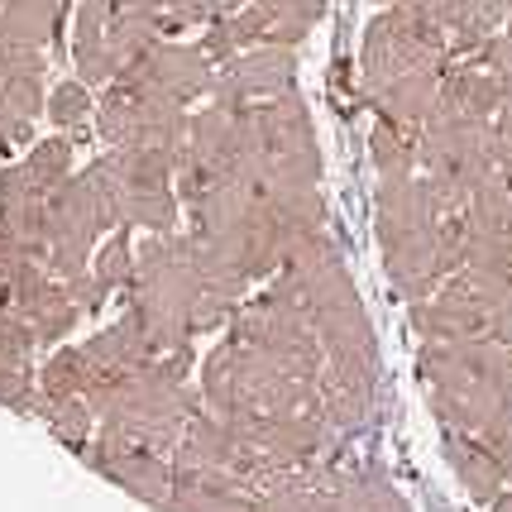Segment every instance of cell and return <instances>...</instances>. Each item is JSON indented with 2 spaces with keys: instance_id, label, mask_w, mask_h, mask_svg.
Masks as SVG:
<instances>
[{
  "instance_id": "6",
  "label": "cell",
  "mask_w": 512,
  "mask_h": 512,
  "mask_svg": "<svg viewBox=\"0 0 512 512\" xmlns=\"http://www.w3.org/2000/svg\"><path fill=\"white\" fill-rule=\"evenodd\" d=\"M446 460H450V469H455V479H460V484H465L479 503H489V498H498V493H503L508 469H503V460H498L484 441L474 446L469 436L450 431V436H446Z\"/></svg>"
},
{
  "instance_id": "3",
  "label": "cell",
  "mask_w": 512,
  "mask_h": 512,
  "mask_svg": "<svg viewBox=\"0 0 512 512\" xmlns=\"http://www.w3.org/2000/svg\"><path fill=\"white\" fill-rule=\"evenodd\" d=\"M369 101L383 111V120H393V125H426L436 106H441V72L436 67H426V72H402L393 82H379V87H369Z\"/></svg>"
},
{
  "instance_id": "7",
  "label": "cell",
  "mask_w": 512,
  "mask_h": 512,
  "mask_svg": "<svg viewBox=\"0 0 512 512\" xmlns=\"http://www.w3.org/2000/svg\"><path fill=\"white\" fill-rule=\"evenodd\" d=\"M106 469H111L120 484H130V493H139V498H149V503H168V493H173V479H168V469H163V460H154L149 450H130L120 446L115 450V460H106Z\"/></svg>"
},
{
  "instance_id": "12",
  "label": "cell",
  "mask_w": 512,
  "mask_h": 512,
  "mask_svg": "<svg viewBox=\"0 0 512 512\" xmlns=\"http://www.w3.org/2000/svg\"><path fill=\"white\" fill-rule=\"evenodd\" d=\"M493 512H512V493H503V498L493 503Z\"/></svg>"
},
{
  "instance_id": "5",
  "label": "cell",
  "mask_w": 512,
  "mask_h": 512,
  "mask_svg": "<svg viewBox=\"0 0 512 512\" xmlns=\"http://www.w3.org/2000/svg\"><path fill=\"white\" fill-rule=\"evenodd\" d=\"M412 321H417V331L426 340H474V335L489 331V312H479L465 292H455V288H446L441 297H431V302H417Z\"/></svg>"
},
{
  "instance_id": "10",
  "label": "cell",
  "mask_w": 512,
  "mask_h": 512,
  "mask_svg": "<svg viewBox=\"0 0 512 512\" xmlns=\"http://www.w3.org/2000/svg\"><path fill=\"white\" fill-rule=\"evenodd\" d=\"M67 168V144H44L39 154H34V173L39 178H58Z\"/></svg>"
},
{
  "instance_id": "4",
  "label": "cell",
  "mask_w": 512,
  "mask_h": 512,
  "mask_svg": "<svg viewBox=\"0 0 512 512\" xmlns=\"http://www.w3.org/2000/svg\"><path fill=\"white\" fill-rule=\"evenodd\" d=\"M503 96H508V82H503L489 63L484 67H446V77H441V106H436V111L489 120V115L503 106Z\"/></svg>"
},
{
  "instance_id": "9",
  "label": "cell",
  "mask_w": 512,
  "mask_h": 512,
  "mask_svg": "<svg viewBox=\"0 0 512 512\" xmlns=\"http://www.w3.org/2000/svg\"><path fill=\"white\" fill-rule=\"evenodd\" d=\"M87 111H91L87 87L67 82V87L53 91V120H58V125H77V120H87Z\"/></svg>"
},
{
  "instance_id": "11",
  "label": "cell",
  "mask_w": 512,
  "mask_h": 512,
  "mask_svg": "<svg viewBox=\"0 0 512 512\" xmlns=\"http://www.w3.org/2000/svg\"><path fill=\"white\" fill-rule=\"evenodd\" d=\"M101 273H106V283H120V278L130 273V268H125V240H115V245L106 249V268H101Z\"/></svg>"
},
{
  "instance_id": "2",
  "label": "cell",
  "mask_w": 512,
  "mask_h": 512,
  "mask_svg": "<svg viewBox=\"0 0 512 512\" xmlns=\"http://www.w3.org/2000/svg\"><path fill=\"white\" fill-rule=\"evenodd\" d=\"M120 77H130V82H144V87L163 91V96H173V101H192L201 91H211V58L201 53V48H182V44H163L158 39L144 58H134L130 67H120Z\"/></svg>"
},
{
  "instance_id": "1",
  "label": "cell",
  "mask_w": 512,
  "mask_h": 512,
  "mask_svg": "<svg viewBox=\"0 0 512 512\" xmlns=\"http://www.w3.org/2000/svg\"><path fill=\"white\" fill-rule=\"evenodd\" d=\"M292 44H254L249 53H235L230 63L211 77V101L221 106H254L268 96H283L292 87Z\"/></svg>"
},
{
  "instance_id": "8",
  "label": "cell",
  "mask_w": 512,
  "mask_h": 512,
  "mask_svg": "<svg viewBox=\"0 0 512 512\" xmlns=\"http://www.w3.org/2000/svg\"><path fill=\"white\" fill-rule=\"evenodd\" d=\"M369 158H374V168H379L383 178H407L417 168V144L402 134V125L383 120L379 130L369 134Z\"/></svg>"
}]
</instances>
